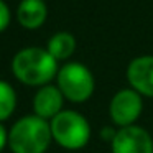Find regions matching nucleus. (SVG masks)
I'll use <instances>...</instances> for the list:
<instances>
[{"mask_svg": "<svg viewBox=\"0 0 153 153\" xmlns=\"http://www.w3.org/2000/svg\"><path fill=\"white\" fill-rule=\"evenodd\" d=\"M12 69L18 81L28 86H46L58 76V61L43 48H27L15 54Z\"/></svg>", "mask_w": 153, "mask_h": 153, "instance_id": "nucleus-1", "label": "nucleus"}, {"mask_svg": "<svg viewBox=\"0 0 153 153\" xmlns=\"http://www.w3.org/2000/svg\"><path fill=\"white\" fill-rule=\"evenodd\" d=\"M51 140L50 122L38 115H27L12 127L8 145L13 153H45Z\"/></svg>", "mask_w": 153, "mask_h": 153, "instance_id": "nucleus-2", "label": "nucleus"}, {"mask_svg": "<svg viewBox=\"0 0 153 153\" xmlns=\"http://www.w3.org/2000/svg\"><path fill=\"white\" fill-rule=\"evenodd\" d=\"M51 135L58 145L66 150H81L91 140V125L82 114L63 110L50 122Z\"/></svg>", "mask_w": 153, "mask_h": 153, "instance_id": "nucleus-3", "label": "nucleus"}, {"mask_svg": "<svg viewBox=\"0 0 153 153\" xmlns=\"http://www.w3.org/2000/svg\"><path fill=\"white\" fill-rule=\"evenodd\" d=\"M58 89L64 99L74 104L89 100L96 89V79L87 66L81 63H68L58 71Z\"/></svg>", "mask_w": 153, "mask_h": 153, "instance_id": "nucleus-4", "label": "nucleus"}, {"mask_svg": "<svg viewBox=\"0 0 153 153\" xmlns=\"http://www.w3.org/2000/svg\"><path fill=\"white\" fill-rule=\"evenodd\" d=\"M143 110V97L132 87L120 89L112 96L109 102V115L114 125L119 128L135 125Z\"/></svg>", "mask_w": 153, "mask_h": 153, "instance_id": "nucleus-5", "label": "nucleus"}, {"mask_svg": "<svg viewBox=\"0 0 153 153\" xmlns=\"http://www.w3.org/2000/svg\"><path fill=\"white\" fill-rule=\"evenodd\" d=\"M110 146L112 153H153V138L143 127L130 125L117 128Z\"/></svg>", "mask_w": 153, "mask_h": 153, "instance_id": "nucleus-6", "label": "nucleus"}, {"mask_svg": "<svg viewBox=\"0 0 153 153\" xmlns=\"http://www.w3.org/2000/svg\"><path fill=\"white\" fill-rule=\"evenodd\" d=\"M127 81L142 97L153 99V54H143L127 66Z\"/></svg>", "mask_w": 153, "mask_h": 153, "instance_id": "nucleus-7", "label": "nucleus"}, {"mask_svg": "<svg viewBox=\"0 0 153 153\" xmlns=\"http://www.w3.org/2000/svg\"><path fill=\"white\" fill-rule=\"evenodd\" d=\"M63 102L64 96L58 89V86L46 84L38 91L33 99L35 115L41 117L45 120H53L59 112H63Z\"/></svg>", "mask_w": 153, "mask_h": 153, "instance_id": "nucleus-8", "label": "nucleus"}, {"mask_svg": "<svg viewBox=\"0 0 153 153\" xmlns=\"http://www.w3.org/2000/svg\"><path fill=\"white\" fill-rule=\"evenodd\" d=\"M46 20V5L43 0H22L18 7V22L25 28H38Z\"/></svg>", "mask_w": 153, "mask_h": 153, "instance_id": "nucleus-9", "label": "nucleus"}, {"mask_svg": "<svg viewBox=\"0 0 153 153\" xmlns=\"http://www.w3.org/2000/svg\"><path fill=\"white\" fill-rule=\"evenodd\" d=\"M76 50V40L68 31H59L53 35L51 40L48 41V53L54 58L56 61L68 59Z\"/></svg>", "mask_w": 153, "mask_h": 153, "instance_id": "nucleus-10", "label": "nucleus"}, {"mask_svg": "<svg viewBox=\"0 0 153 153\" xmlns=\"http://www.w3.org/2000/svg\"><path fill=\"white\" fill-rule=\"evenodd\" d=\"M17 105V96L10 84L0 81V120H5L12 115Z\"/></svg>", "mask_w": 153, "mask_h": 153, "instance_id": "nucleus-11", "label": "nucleus"}, {"mask_svg": "<svg viewBox=\"0 0 153 153\" xmlns=\"http://www.w3.org/2000/svg\"><path fill=\"white\" fill-rule=\"evenodd\" d=\"M8 22H10V12H8L7 5L0 0V31H4L7 28Z\"/></svg>", "mask_w": 153, "mask_h": 153, "instance_id": "nucleus-12", "label": "nucleus"}, {"mask_svg": "<svg viewBox=\"0 0 153 153\" xmlns=\"http://www.w3.org/2000/svg\"><path fill=\"white\" fill-rule=\"evenodd\" d=\"M8 142V135H7V130H5V127L0 123V152H2V148L5 146V143Z\"/></svg>", "mask_w": 153, "mask_h": 153, "instance_id": "nucleus-13", "label": "nucleus"}]
</instances>
